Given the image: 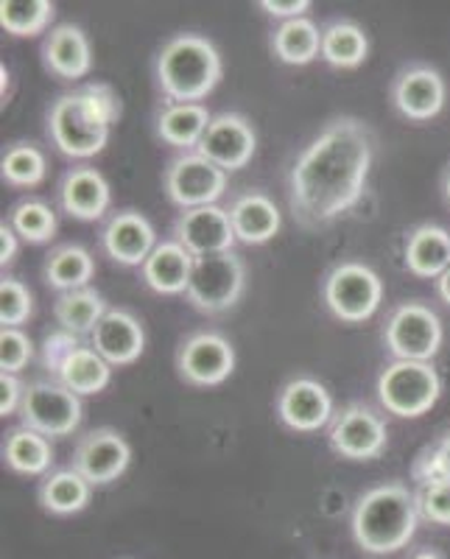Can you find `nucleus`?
<instances>
[{
    "mask_svg": "<svg viewBox=\"0 0 450 559\" xmlns=\"http://www.w3.org/2000/svg\"><path fill=\"white\" fill-rule=\"evenodd\" d=\"M372 129L362 118L330 121L294 159L288 207L303 229H322L362 202L372 171Z\"/></svg>",
    "mask_w": 450,
    "mask_h": 559,
    "instance_id": "obj_1",
    "label": "nucleus"
},
{
    "mask_svg": "<svg viewBox=\"0 0 450 559\" xmlns=\"http://www.w3.org/2000/svg\"><path fill=\"white\" fill-rule=\"evenodd\" d=\"M118 118V93L109 84L90 82L54 102L48 112V138L64 157L90 159L107 148L109 132Z\"/></svg>",
    "mask_w": 450,
    "mask_h": 559,
    "instance_id": "obj_2",
    "label": "nucleus"
},
{
    "mask_svg": "<svg viewBox=\"0 0 450 559\" xmlns=\"http://www.w3.org/2000/svg\"><path fill=\"white\" fill-rule=\"evenodd\" d=\"M417 526V492H412L403 481H387L367 489L355 501L350 518L355 546L372 557L403 551L414 540Z\"/></svg>",
    "mask_w": 450,
    "mask_h": 559,
    "instance_id": "obj_3",
    "label": "nucleus"
},
{
    "mask_svg": "<svg viewBox=\"0 0 450 559\" xmlns=\"http://www.w3.org/2000/svg\"><path fill=\"white\" fill-rule=\"evenodd\" d=\"M154 76L165 104H202L222 82L224 59L202 34H174L159 48Z\"/></svg>",
    "mask_w": 450,
    "mask_h": 559,
    "instance_id": "obj_4",
    "label": "nucleus"
},
{
    "mask_svg": "<svg viewBox=\"0 0 450 559\" xmlns=\"http://www.w3.org/2000/svg\"><path fill=\"white\" fill-rule=\"evenodd\" d=\"M43 369L79 397L102 394L112 381V367L98 356L93 344L68 331H54L43 338Z\"/></svg>",
    "mask_w": 450,
    "mask_h": 559,
    "instance_id": "obj_5",
    "label": "nucleus"
},
{
    "mask_svg": "<svg viewBox=\"0 0 450 559\" xmlns=\"http://www.w3.org/2000/svg\"><path fill=\"white\" fill-rule=\"evenodd\" d=\"M383 412L400 419H417L437 406L442 378L431 361H392L375 383Z\"/></svg>",
    "mask_w": 450,
    "mask_h": 559,
    "instance_id": "obj_6",
    "label": "nucleus"
},
{
    "mask_svg": "<svg viewBox=\"0 0 450 559\" xmlns=\"http://www.w3.org/2000/svg\"><path fill=\"white\" fill-rule=\"evenodd\" d=\"M247 292V263L238 252H218L197 258L185 299L199 313L216 317L238 306Z\"/></svg>",
    "mask_w": 450,
    "mask_h": 559,
    "instance_id": "obj_7",
    "label": "nucleus"
},
{
    "mask_svg": "<svg viewBox=\"0 0 450 559\" xmlns=\"http://www.w3.org/2000/svg\"><path fill=\"white\" fill-rule=\"evenodd\" d=\"M322 299L339 322L362 324L381 308L383 283L367 263L344 261L324 274Z\"/></svg>",
    "mask_w": 450,
    "mask_h": 559,
    "instance_id": "obj_8",
    "label": "nucleus"
},
{
    "mask_svg": "<svg viewBox=\"0 0 450 559\" xmlns=\"http://www.w3.org/2000/svg\"><path fill=\"white\" fill-rule=\"evenodd\" d=\"M442 338V319L419 299L400 302L383 324V344L394 361H434Z\"/></svg>",
    "mask_w": 450,
    "mask_h": 559,
    "instance_id": "obj_9",
    "label": "nucleus"
},
{
    "mask_svg": "<svg viewBox=\"0 0 450 559\" xmlns=\"http://www.w3.org/2000/svg\"><path fill=\"white\" fill-rule=\"evenodd\" d=\"M20 423L48 439H64L76 433L84 419L82 397L59 381H34L26 386L20 406Z\"/></svg>",
    "mask_w": 450,
    "mask_h": 559,
    "instance_id": "obj_10",
    "label": "nucleus"
},
{
    "mask_svg": "<svg viewBox=\"0 0 450 559\" xmlns=\"http://www.w3.org/2000/svg\"><path fill=\"white\" fill-rule=\"evenodd\" d=\"M163 191L179 210L218 204L227 193V171L210 163L199 152H185L168 163L163 174Z\"/></svg>",
    "mask_w": 450,
    "mask_h": 559,
    "instance_id": "obj_11",
    "label": "nucleus"
},
{
    "mask_svg": "<svg viewBox=\"0 0 450 559\" xmlns=\"http://www.w3.org/2000/svg\"><path fill=\"white\" fill-rule=\"evenodd\" d=\"M328 442L347 462H372L389 445L387 419L367 403H350L328 426Z\"/></svg>",
    "mask_w": 450,
    "mask_h": 559,
    "instance_id": "obj_12",
    "label": "nucleus"
},
{
    "mask_svg": "<svg viewBox=\"0 0 450 559\" xmlns=\"http://www.w3.org/2000/svg\"><path fill=\"white\" fill-rule=\"evenodd\" d=\"M177 376L193 389L222 386L235 372V347L216 331H199L177 349Z\"/></svg>",
    "mask_w": 450,
    "mask_h": 559,
    "instance_id": "obj_13",
    "label": "nucleus"
},
{
    "mask_svg": "<svg viewBox=\"0 0 450 559\" xmlns=\"http://www.w3.org/2000/svg\"><path fill=\"white\" fill-rule=\"evenodd\" d=\"M132 464V445L121 431L104 426L82 433L73 448L70 467L82 473L93 487H107L118 481Z\"/></svg>",
    "mask_w": 450,
    "mask_h": 559,
    "instance_id": "obj_14",
    "label": "nucleus"
},
{
    "mask_svg": "<svg viewBox=\"0 0 450 559\" xmlns=\"http://www.w3.org/2000/svg\"><path fill=\"white\" fill-rule=\"evenodd\" d=\"M274 412H277L280 423L297 433H313L319 428L330 426L336 412H333V397L319 383L317 378L297 376L277 392L274 401Z\"/></svg>",
    "mask_w": 450,
    "mask_h": 559,
    "instance_id": "obj_15",
    "label": "nucleus"
},
{
    "mask_svg": "<svg viewBox=\"0 0 450 559\" xmlns=\"http://www.w3.org/2000/svg\"><path fill=\"white\" fill-rule=\"evenodd\" d=\"M202 157L216 163L222 171L233 174L241 171L252 163L258 152V134H254L252 121L241 112H218L210 121L208 134L197 148Z\"/></svg>",
    "mask_w": 450,
    "mask_h": 559,
    "instance_id": "obj_16",
    "label": "nucleus"
},
{
    "mask_svg": "<svg viewBox=\"0 0 450 559\" xmlns=\"http://www.w3.org/2000/svg\"><path fill=\"white\" fill-rule=\"evenodd\" d=\"M448 102V84L431 64H412L392 82V104L406 121L423 123L437 118Z\"/></svg>",
    "mask_w": 450,
    "mask_h": 559,
    "instance_id": "obj_17",
    "label": "nucleus"
},
{
    "mask_svg": "<svg viewBox=\"0 0 450 559\" xmlns=\"http://www.w3.org/2000/svg\"><path fill=\"white\" fill-rule=\"evenodd\" d=\"M174 241L182 243L193 258H208V254L233 252L238 238H235L227 207L208 204V207L179 213L177 222H174Z\"/></svg>",
    "mask_w": 450,
    "mask_h": 559,
    "instance_id": "obj_18",
    "label": "nucleus"
},
{
    "mask_svg": "<svg viewBox=\"0 0 450 559\" xmlns=\"http://www.w3.org/2000/svg\"><path fill=\"white\" fill-rule=\"evenodd\" d=\"M157 243V229L140 210H118L102 229V249L118 266H143Z\"/></svg>",
    "mask_w": 450,
    "mask_h": 559,
    "instance_id": "obj_19",
    "label": "nucleus"
},
{
    "mask_svg": "<svg viewBox=\"0 0 450 559\" xmlns=\"http://www.w3.org/2000/svg\"><path fill=\"white\" fill-rule=\"evenodd\" d=\"M90 344L112 369L129 367L146 349V328L127 308H109L102 322L96 324Z\"/></svg>",
    "mask_w": 450,
    "mask_h": 559,
    "instance_id": "obj_20",
    "label": "nucleus"
},
{
    "mask_svg": "<svg viewBox=\"0 0 450 559\" xmlns=\"http://www.w3.org/2000/svg\"><path fill=\"white\" fill-rule=\"evenodd\" d=\"M109 204H112V188L98 168H70L59 182V207L76 222H98L107 216Z\"/></svg>",
    "mask_w": 450,
    "mask_h": 559,
    "instance_id": "obj_21",
    "label": "nucleus"
},
{
    "mask_svg": "<svg viewBox=\"0 0 450 559\" xmlns=\"http://www.w3.org/2000/svg\"><path fill=\"white\" fill-rule=\"evenodd\" d=\"M43 64L51 76L62 82H76L93 70V45L87 34L73 23L54 26L45 34L43 43Z\"/></svg>",
    "mask_w": 450,
    "mask_h": 559,
    "instance_id": "obj_22",
    "label": "nucleus"
},
{
    "mask_svg": "<svg viewBox=\"0 0 450 559\" xmlns=\"http://www.w3.org/2000/svg\"><path fill=\"white\" fill-rule=\"evenodd\" d=\"M229 222H233L235 238L247 247H263L272 241L283 227L277 204L263 191H244L229 202Z\"/></svg>",
    "mask_w": 450,
    "mask_h": 559,
    "instance_id": "obj_23",
    "label": "nucleus"
},
{
    "mask_svg": "<svg viewBox=\"0 0 450 559\" xmlns=\"http://www.w3.org/2000/svg\"><path fill=\"white\" fill-rule=\"evenodd\" d=\"M193 263H197V258L182 243L168 238V241H159L157 249L149 254V261L140 266V274H143V283L154 294L177 297V294L188 292Z\"/></svg>",
    "mask_w": 450,
    "mask_h": 559,
    "instance_id": "obj_24",
    "label": "nucleus"
},
{
    "mask_svg": "<svg viewBox=\"0 0 450 559\" xmlns=\"http://www.w3.org/2000/svg\"><path fill=\"white\" fill-rule=\"evenodd\" d=\"M406 269L419 280H437L450 269V233L439 224H419L403 249Z\"/></svg>",
    "mask_w": 450,
    "mask_h": 559,
    "instance_id": "obj_25",
    "label": "nucleus"
},
{
    "mask_svg": "<svg viewBox=\"0 0 450 559\" xmlns=\"http://www.w3.org/2000/svg\"><path fill=\"white\" fill-rule=\"evenodd\" d=\"M213 115L204 104H165L157 112V138L179 152H197Z\"/></svg>",
    "mask_w": 450,
    "mask_h": 559,
    "instance_id": "obj_26",
    "label": "nucleus"
},
{
    "mask_svg": "<svg viewBox=\"0 0 450 559\" xmlns=\"http://www.w3.org/2000/svg\"><path fill=\"white\" fill-rule=\"evenodd\" d=\"M90 498H93V484L73 467L51 471L48 476H43L37 487L39 507L57 518L79 515L82 509H87Z\"/></svg>",
    "mask_w": 450,
    "mask_h": 559,
    "instance_id": "obj_27",
    "label": "nucleus"
},
{
    "mask_svg": "<svg viewBox=\"0 0 450 559\" xmlns=\"http://www.w3.org/2000/svg\"><path fill=\"white\" fill-rule=\"evenodd\" d=\"M3 462L17 476H48L54 467L51 439L32 428H12L3 439Z\"/></svg>",
    "mask_w": 450,
    "mask_h": 559,
    "instance_id": "obj_28",
    "label": "nucleus"
},
{
    "mask_svg": "<svg viewBox=\"0 0 450 559\" xmlns=\"http://www.w3.org/2000/svg\"><path fill=\"white\" fill-rule=\"evenodd\" d=\"M43 277L59 294L90 288V280L96 277V258L79 243H64L48 252L43 263Z\"/></svg>",
    "mask_w": 450,
    "mask_h": 559,
    "instance_id": "obj_29",
    "label": "nucleus"
},
{
    "mask_svg": "<svg viewBox=\"0 0 450 559\" xmlns=\"http://www.w3.org/2000/svg\"><path fill=\"white\" fill-rule=\"evenodd\" d=\"M272 53L283 64L305 68L313 59H322V28L311 17L286 20L274 28Z\"/></svg>",
    "mask_w": 450,
    "mask_h": 559,
    "instance_id": "obj_30",
    "label": "nucleus"
},
{
    "mask_svg": "<svg viewBox=\"0 0 450 559\" xmlns=\"http://www.w3.org/2000/svg\"><path fill=\"white\" fill-rule=\"evenodd\" d=\"M109 311L107 299L96 288H79V292H64L54 299V319L59 331H68L73 336H93L96 324Z\"/></svg>",
    "mask_w": 450,
    "mask_h": 559,
    "instance_id": "obj_31",
    "label": "nucleus"
},
{
    "mask_svg": "<svg viewBox=\"0 0 450 559\" xmlns=\"http://www.w3.org/2000/svg\"><path fill=\"white\" fill-rule=\"evenodd\" d=\"M369 57V37L355 20H333L322 28V62L339 70L362 68Z\"/></svg>",
    "mask_w": 450,
    "mask_h": 559,
    "instance_id": "obj_32",
    "label": "nucleus"
},
{
    "mask_svg": "<svg viewBox=\"0 0 450 559\" xmlns=\"http://www.w3.org/2000/svg\"><path fill=\"white\" fill-rule=\"evenodd\" d=\"M57 7L51 0H0V26L12 37H39L51 32Z\"/></svg>",
    "mask_w": 450,
    "mask_h": 559,
    "instance_id": "obj_33",
    "label": "nucleus"
},
{
    "mask_svg": "<svg viewBox=\"0 0 450 559\" xmlns=\"http://www.w3.org/2000/svg\"><path fill=\"white\" fill-rule=\"evenodd\" d=\"M0 177L12 188H37L48 177V157L37 143H12L0 157Z\"/></svg>",
    "mask_w": 450,
    "mask_h": 559,
    "instance_id": "obj_34",
    "label": "nucleus"
},
{
    "mask_svg": "<svg viewBox=\"0 0 450 559\" xmlns=\"http://www.w3.org/2000/svg\"><path fill=\"white\" fill-rule=\"evenodd\" d=\"M9 224L12 229L20 236V241L26 243H48L54 241L57 236L59 222H57V213L48 202L43 199H23V202L14 204L9 210Z\"/></svg>",
    "mask_w": 450,
    "mask_h": 559,
    "instance_id": "obj_35",
    "label": "nucleus"
},
{
    "mask_svg": "<svg viewBox=\"0 0 450 559\" xmlns=\"http://www.w3.org/2000/svg\"><path fill=\"white\" fill-rule=\"evenodd\" d=\"M34 317L32 288L17 277L0 280V324L3 328H23Z\"/></svg>",
    "mask_w": 450,
    "mask_h": 559,
    "instance_id": "obj_36",
    "label": "nucleus"
},
{
    "mask_svg": "<svg viewBox=\"0 0 450 559\" xmlns=\"http://www.w3.org/2000/svg\"><path fill=\"white\" fill-rule=\"evenodd\" d=\"M34 342L23 328H0V372L17 376L32 364Z\"/></svg>",
    "mask_w": 450,
    "mask_h": 559,
    "instance_id": "obj_37",
    "label": "nucleus"
},
{
    "mask_svg": "<svg viewBox=\"0 0 450 559\" xmlns=\"http://www.w3.org/2000/svg\"><path fill=\"white\" fill-rule=\"evenodd\" d=\"M412 478L417 484V489L423 487H437V484H450V464L445 451L439 448V442L425 445L417 453L412 464Z\"/></svg>",
    "mask_w": 450,
    "mask_h": 559,
    "instance_id": "obj_38",
    "label": "nucleus"
},
{
    "mask_svg": "<svg viewBox=\"0 0 450 559\" xmlns=\"http://www.w3.org/2000/svg\"><path fill=\"white\" fill-rule=\"evenodd\" d=\"M419 521L434 523V526H450V484L417 489Z\"/></svg>",
    "mask_w": 450,
    "mask_h": 559,
    "instance_id": "obj_39",
    "label": "nucleus"
},
{
    "mask_svg": "<svg viewBox=\"0 0 450 559\" xmlns=\"http://www.w3.org/2000/svg\"><path fill=\"white\" fill-rule=\"evenodd\" d=\"M23 397H26V383L20 381L17 376L0 372V414H3V417L20 414Z\"/></svg>",
    "mask_w": 450,
    "mask_h": 559,
    "instance_id": "obj_40",
    "label": "nucleus"
},
{
    "mask_svg": "<svg viewBox=\"0 0 450 559\" xmlns=\"http://www.w3.org/2000/svg\"><path fill=\"white\" fill-rule=\"evenodd\" d=\"M260 9L267 14H272V17L277 20H297V17H305V14L311 12V0H260L258 3Z\"/></svg>",
    "mask_w": 450,
    "mask_h": 559,
    "instance_id": "obj_41",
    "label": "nucleus"
},
{
    "mask_svg": "<svg viewBox=\"0 0 450 559\" xmlns=\"http://www.w3.org/2000/svg\"><path fill=\"white\" fill-rule=\"evenodd\" d=\"M17 252H20V236L12 229V224L3 218V222H0V266L3 269L12 266Z\"/></svg>",
    "mask_w": 450,
    "mask_h": 559,
    "instance_id": "obj_42",
    "label": "nucleus"
},
{
    "mask_svg": "<svg viewBox=\"0 0 450 559\" xmlns=\"http://www.w3.org/2000/svg\"><path fill=\"white\" fill-rule=\"evenodd\" d=\"M434 288H437V297L450 308V269L442 274V277L434 280Z\"/></svg>",
    "mask_w": 450,
    "mask_h": 559,
    "instance_id": "obj_43",
    "label": "nucleus"
},
{
    "mask_svg": "<svg viewBox=\"0 0 450 559\" xmlns=\"http://www.w3.org/2000/svg\"><path fill=\"white\" fill-rule=\"evenodd\" d=\"M437 442H439V448H442V451H445V456H448V464H450V431L442 433V437H439Z\"/></svg>",
    "mask_w": 450,
    "mask_h": 559,
    "instance_id": "obj_44",
    "label": "nucleus"
},
{
    "mask_svg": "<svg viewBox=\"0 0 450 559\" xmlns=\"http://www.w3.org/2000/svg\"><path fill=\"white\" fill-rule=\"evenodd\" d=\"M412 559H442V557H439L437 551H431V548H425V551H417V554H414Z\"/></svg>",
    "mask_w": 450,
    "mask_h": 559,
    "instance_id": "obj_45",
    "label": "nucleus"
},
{
    "mask_svg": "<svg viewBox=\"0 0 450 559\" xmlns=\"http://www.w3.org/2000/svg\"><path fill=\"white\" fill-rule=\"evenodd\" d=\"M442 193H445V199H448V204H450V166H448V171H445V177H442Z\"/></svg>",
    "mask_w": 450,
    "mask_h": 559,
    "instance_id": "obj_46",
    "label": "nucleus"
}]
</instances>
